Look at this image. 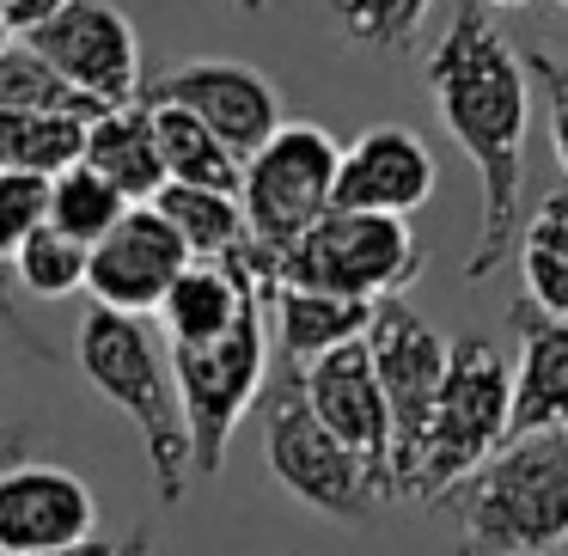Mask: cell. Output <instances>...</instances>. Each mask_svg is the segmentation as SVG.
<instances>
[{
  "mask_svg": "<svg viewBox=\"0 0 568 556\" xmlns=\"http://www.w3.org/2000/svg\"><path fill=\"white\" fill-rule=\"evenodd\" d=\"M80 117H43V111H0V172H31V178H62L87 153Z\"/></svg>",
  "mask_w": 568,
  "mask_h": 556,
  "instance_id": "23",
  "label": "cell"
},
{
  "mask_svg": "<svg viewBox=\"0 0 568 556\" xmlns=\"http://www.w3.org/2000/svg\"><path fill=\"white\" fill-rule=\"evenodd\" d=\"M556 7H568V0H556Z\"/></svg>",
  "mask_w": 568,
  "mask_h": 556,
  "instance_id": "37",
  "label": "cell"
},
{
  "mask_svg": "<svg viewBox=\"0 0 568 556\" xmlns=\"http://www.w3.org/2000/svg\"><path fill=\"white\" fill-rule=\"evenodd\" d=\"M440 184V165H434V148L404 123H379L367 135H355L343 148V165H336V202L331 209H355V214H392V221H409L422 202Z\"/></svg>",
  "mask_w": 568,
  "mask_h": 556,
  "instance_id": "15",
  "label": "cell"
},
{
  "mask_svg": "<svg viewBox=\"0 0 568 556\" xmlns=\"http://www.w3.org/2000/svg\"><path fill=\"white\" fill-rule=\"evenodd\" d=\"M123 214H129V202L92 165H68L62 178H50V226L62 239H74V245L92 251Z\"/></svg>",
  "mask_w": 568,
  "mask_h": 556,
  "instance_id": "25",
  "label": "cell"
},
{
  "mask_svg": "<svg viewBox=\"0 0 568 556\" xmlns=\"http://www.w3.org/2000/svg\"><path fill=\"white\" fill-rule=\"evenodd\" d=\"M68 7L74 0H0V19H7V38H31V31H43Z\"/></svg>",
  "mask_w": 568,
  "mask_h": 556,
  "instance_id": "30",
  "label": "cell"
},
{
  "mask_svg": "<svg viewBox=\"0 0 568 556\" xmlns=\"http://www.w3.org/2000/svg\"><path fill=\"white\" fill-rule=\"evenodd\" d=\"M507 441H514V367L489 336H458V343H446V380L434 397L409 502L440 507Z\"/></svg>",
  "mask_w": 568,
  "mask_h": 556,
  "instance_id": "4",
  "label": "cell"
},
{
  "mask_svg": "<svg viewBox=\"0 0 568 556\" xmlns=\"http://www.w3.org/2000/svg\"><path fill=\"white\" fill-rule=\"evenodd\" d=\"M7 263H13V275H19V282H26L38 300H68V294H80V287H87V245L62 239L55 226L31 233Z\"/></svg>",
  "mask_w": 568,
  "mask_h": 556,
  "instance_id": "27",
  "label": "cell"
},
{
  "mask_svg": "<svg viewBox=\"0 0 568 556\" xmlns=\"http://www.w3.org/2000/svg\"><path fill=\"white\" fill-rule=\"evenodd\" d=\"M483 7H526V0H483Z\"/></svg>",
  "mask_w": 568,
  "mask_h": 556,
  "instance_id": "35",
  "label": "cell"
},
{
  "mask_svg": "<svg viewBox=\"0 0 568 556\" xmlns=\"http://www.w3.org/2000/svg\"><path fill=\"white\" fill-rule=\"evenodd\" d=\"M172 380H178V397H184L196 471L214 477V471L226 465L233 428L245 422V410L263 397V380H270V324H263V300H251L233 331L214 336V343L172 348Z\"/></svg>",
  "mask_w": 568,
  "mask_h": 556,
  "instance_id": "8",
  "label": "cell"
},
{
  "mask_svg": "<svg viewBox=\"0 0 568 556\" xmlns=\"http://www.w3.org/2000/svg\"><path fill=\"white\" fill-rule=\"evenodd\" d=\"M239 13H263V7H270V0H233Z\"/></svg>",
  "mask_w": 568,
  "mask_h": 556,
  "instance_id": "34",
  "label": "cell"
},
{
  "mask_svg": "<svg viewBox=\"0 0 568 556\" xmlns=\"http://www.w3.org/2000/svg\"><path fill=\"white\" fill-rule=\"evenodd\" d=\"M160 221L184 239L190 263H233L239 251L251 245V226H245V209L239 196L226 190H190V184H165L153 196Z\"/></svg>",
  "mask_w": 568,
  "mask_h": 556,
  "instance_id": "20",
  "label": "cell"
},
{
  "mask_svg": "<svg viewBox=\"0 0 568 556\" xmlns=\"http://www.w3.org/2000/svg\"><path fill=\"white\" fill-rule=\"evenodd\" d=\"M367 355L385 392V416H392V489L397 502H409L434 397H440V380H446V336L409 300H379L367 324Z\"/></svg>",
  "mask_w": 568,
  "mask_h": 556,
  "instance_id": "9",
  "label": "cell"
},
{
  "mask_svg": "<svg viewBox=\"0 0 568 556\" xmlns=\"http://www.w3.org/2000/svg\"><path fill=\"white\" fill-rule=\"evenodd\" d=\"M263 300V287L251 282L245 263H190L160 300V324H165V343L172 348H196V343H214L239 324V312Z\"/></svg>",
  "mask_w": 568,
  "mask_h": 556,
  "instance_id": "17",
  "label": "cell"
},
{
  "mask_svg": "<svg viewBox=\"0 0 568 556\" xmlns=\"http://www.w3.org/2000/svg\"><path fill=\"white\" fill-rule=\"evenodd\" d=\"M519 367H514V441L568 434V319L514 306Z\"/></svg>",
  "mask_w": 568,
  "mask_h": 556,
  "instance_id": "16",
  "label": "cell"
},
{
  "mask_svg": "<svg viewBox=\"0 0 568 556\" xmlns=\"http://www.w3.org/2000/svg\"><path fill=\"white\" fill-rule=\"evenodd\" d=\"M519 275H526V306L544 319H568V184L550 190L538 209L519 221Z\"/></svg>",
  "mask_w": 568,
  "mask_h": 556,
  "instance_id": "21",
  "label": "cell"
},
{
  "mask_svg": "<svg viewBox=\"0 0 568 556\" xmlns=\"http://www.w3.org/2000/svg\"><path fill=\"white\" fill-rule=\"evenodd\" d=\"M80 165L104 178L129 209L153 202L165 190V160H160V141H153V111L148 104H123V111H104L99 123L87 129V153Z\"/></svg>",
  "mask_w": 568,
  "mask_h": 556,
  "instance_id": "18",
  "label": "cell"
},
{
  "mask_svg": "<svg viewBox=\"0 0 568 556\" xmlns=\"http://www.w3.org/2000/svg\"><path fill=\"white\" fill-rule=\"evenodd\" d=\"M141 104H178V111H190L239 165L287 123L282 92L251 62H178L160 80H148Z\"/></svg>",
  "mask_w": 568,
  "mask_h": 556,
  "instance_id": "11",
  "label": "cell"
},
{
  "mask_svg": "<svg viewBox=\"0 0 568 556\" xmlns=\"http://www.w3.org/2000/svg\"><path fill=\"white\" fill-rule=\"evenodd\" d=\"M440 514L458 519V556H556L568 544V434L507 441Z\"/></svg>",
  "mask_w": 568,
  "mask_h": 556,
  "instance_id": "3",
  "label": "cell"
},
{
  "mask_svg": "<svg viewBox=\"0 0 568 556\" xmlns=\"http://www.w3.org/2000/svg\"><path fill=\"white\" fill-rule=\"evenodd\" d=\"M184 270H190L184 239L160 221L153 202H141V209H129L123 221L87 251V294H92V306H104V312L141 319V312H160L165 287Z\"/></svg>",
  "mask_w": 568,
  "mask_h": 556,
  "instance_id": "13",
  "label": "cell"
},
{
  "mask_svg": "<svg viewBox=\"0 0 568 556\" xmlns=\"http://www.w3.org/2000/svg\"><path fill=\"white\" fill-rule=\"evenodd\" d=\"M74 355L87 385L116 404L148 441V471H153V495L165 507L184 502L190 477H196V453H190V422H184V397L172 380V355L160 348V336L148 331V319L129 312H104L92 306L80 319Z\"/></svg>",
  "mask_w": 568,
  "mask_h": 556,
  "instance_id": "2",
  "label": "cell"
},
{
  "mask_svg": "<svg viewBox=\"0 0 568 556\" xmlns=\"http://www.w3.org/2000/svg\"><path fill=\"white\" fill-rule=\"evenodd\" d=\"M148 111H153V141H160V160H165V184L239 196V172H245V165H239L196 117L178 111V104H148Z\"/></svg>",
  "mask_w": 568,
  "mask_h": 556,
  "instance_id": "22",
  "label": "cell"
},
{
  "mask_svg": "<svg viewBox=\"0 0 568 556\" xmlns=\"http://www.w3.org/2000/svg\"><path fill=\"white\" fill-rule=\"evenodd\" d=\"M263 306L275 312V348L287 367L306 373L318 355L367 336L373 306L361 300H331V294H306V287H263Z\"/></svg>",
  "mask_w": 568,
  "mask_h": 556,
  "instance_id": "19",
  "label": "cell"
},
{
  "mask_svg": "<svg viewBox=\"0 0 568 556\" xmlns=\"http://www.w3.org/2000/svg\"><path fill=\"white\" fill-rule=\"evenodd\" d=\"M257 404H263V458H270V477L300 507H312V514L361 526L379 507V489H373L367 465L312 416L306 392H300V367H282V380Z\"/></svg>",
  "mask_w": 568,
  "mask_h": 556,
  "instance_id": "7",
  "label": "cell"
},
{
  "mask_svg": "<svg viewBox=\"0 0 568 556\" xmlns=\"http://www.w3.org/2000/svg\"><path fill=\"white\" fill-rule=\"evenodd\" d=\"M0 111H43V117H80L99 123V104L80 99L26 38H0Z\"/></svg>",
  "mask_w": 568,
  "mask_h": 556,
  "instance_id": "24",
  "label": "cell"
},
{
  "mask_svg": "<svg viewBox=\"0 0 568 556\" xmlns=\"http://www.w3.org/2000/svg\"><path fill=\"white\" fill-rule=\"evenodd\" d=\"M331 7V26L343 31L348 43L379 55H404L416 50L422 26H428L434 0H324Z\"/></svg>",
  "mask_w": 568,
  "mask_h": 556,
  "instance_id": "26",
  "label": "cell"
},
{
  "mask_svg": "<svg viewBox=\"0 0 568 556\" xmlns=\"http://www.w3.org/2000/svg\"><path fill=\"white\" fill-rule=\"evenodd\" d=\"M526 55L507 43L483 0H453V19L422 55V87L434 117L470 160L483 190L477 245L465 257V282H489L519 245V190H526V123L531 87Z\"/></svg>",
  "mask_w": 568,
  "mask_h": 556,
  "instance_id": "1",
  "label": "cell"
},
{
  "mask_svg": "<svg viewBox=\"0 0 568 556\" xmlns=\"http://www.w3.org/2000/svg\"><path fill=\"white\" fill-rule=\"evenodd\" d=\"M31 50L80 92L99 111H123V104H141L148 92V74H141V38L129 26L123 7L111 0H74L68 13H55L43 31H31Z\"/></svg>",
  "mask_w": 568,
  "mask_h": 556,
  "instance_id": "10",
  "label": "cell"
},
{
  "mask_svg": "<svg viewBox=\"0 0 568 556\" xmlns=\"http://www.w3.org/2000/svg\"><path fill=\"white\" fill-rule=\"evenodd\" d=\"M336 165L343 148L324 123H282L239 172V209H245L251 245L239 251V263L251 270V282L270 287V270L312 221H324L336 202Z\"/></svg>",
  "mask_w": 568,
  "mask_h": 556,
  "instance_id": "5",
  "label": "cell"
},
{
  "mask_svg": "<svg viewBox=\"0 0 568 556\" xmlns=\"http://www.w3.org/2000/svg\"><path fill=\"white\" fill-rule=\"evenodd\" d=\"M0 324H7V331H13V336H19V343H26V348H31V355H38V361H50V355H55V348H50V343H43V336H38V331H31V324H26V319H19V306H13V294H7V270H0Z\"/></svg>",
  "mask_w": 568,
  "mask_h": 556,
  "instance_id": "33",
  "label": "cell"
},
{
  "mask_svg": "<svg viewBox=\"0 0 568 556\" xmlns=\"http://www.w3.org/2000/svg\"><path fill=\"white\" fill-rule=\"evenodd\" d=\"M526 74H538L544 87V123H550V153L568 178V68L550 50H526Z\"/></svg>",
  "mask_w": 568,
  "mask_h": 556,
  "instance_id": "29",
  "label": "cell"
},
{
  "mask_svg": "<svg viewBox=\"0 0 568 556\" xmlns=\"http://www.w3.org/2000/svg\"><path fill=\"white\" fill-rule=\"evenodd\" d=\"M153 550V538H148V526H129L123 538H80V544H68V550H55V556H148Z\"/></svg>",
  "mask_w": 568,
  "mask_h": 556,
  "instance_id": "31",
  "label": "cell"
},
{
  "mask_svg": "<svg viewBox=\"0 0 568 556\" xmlns=\"http://www.w3.org/2000/svg\"><path fill=\"white\" fill-rule=\"evenodd\" d=\"M43 226H50V178L0 172V263Z\"/></svg>",
  "mask_w": 568,
  "mask_h": 556,
  "instance_id": "28",
  "label": "cell"
},
{
  "mask_svg": "<svg viewBox=\"0 0 568 556\" xmlns=\"http://www.w3.org/2000/svg\"><path fill=\"white\" fill-rule=\"evenodd\" d=\"M0 38H7V19H0Z\"/></svg>",
  "mask_w": 568,
  "mask_h": 556,
  "instance_id": "36",
  "label": "cell"
},
{
  "mask_svg": "<svg viewBox=\"0 0 568 556\" xmlns=\"http://www.w3.org/2000/svg\"><path fill=\"white\" fill-rule=\"evenodd\" d=\"M99 532V502L68 465L19 458L0 471V556H55Z\"/></svg>",
  "mask_w": 568,
  "mask_h": 556,
  "instance_id": "14",
  "label": "cell"
},
{
  "mask_svg": "<svg viewBox=\"0 0 568 556\" xmlns=\"http://www.w3.org/2000/svg\"><path fill=\"white\" fill-rule=\"evenodd\" d=\"M300 392H306L312 416L367 465L379 502H397V489H392V416H385V392H379V373H373L367 336L318 355L300 373Z\"/></svg>",
  "mask_w": 568,
  "mask_h": 556,
  "instance_id": "12",
  "label": "cell"
},
{
  "mask_svg": "<svg viewBox=\"0 0 568 556\" xmlns=\"http://www.w3.org/2000/svg\"><path fill=\"white\" fill-rule=\"evenodd\" d=\"M31 441H38V434H31V422L19 416V410L7 404V397H0V471L19 465V458L31 453Z\"/></svg>",
  "mask_w": 568,
  "mask_h": 556,
  "instance_id": "32",
  "label": "cell"
},
{
  "mask_svg": "<svg viewBox=\"0 0 568 556\" xmlns=\"http://www.w3.org/2000/svg\"><path fill=\"white\" fill-rule=\"evenodd\" d=\"M422 263L428 257H422L409 221L331 209L275 257L270 287H306V294L379 306V300H404V287L422 275Z\"/></svg>",
  "mask_w": 568,
  "mask_h": 556,
  "instance_id": "6",
  "label": "cell"
}]
</instances>
